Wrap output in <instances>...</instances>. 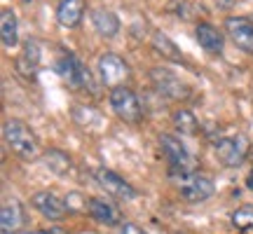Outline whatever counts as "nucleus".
<instances>
[{"label": "nucleus", "instance_id": "obj_20", "mask_svg": "<svg viewBox=\"0 0 253 234\" xmlns=\"http://www.w3.org/2000/svg\"><path fill=\"white\" fill-rule=\"evenodd\" d=\"M173 129L181 136H195L199 131V119L195 117V113L188 108H176L171 115Z\"/></svg>", "mask_w": 253, "mask_h": 234}, {"label": "nucleus", "instance_id": "obj_12", "mask_svg": "<svg viewBox=\"0 0 253 234\" xmlns=\"http://www.w3.org/2000/svg\"><path fill=\"white\" fill-rule=\"evenodd\" d=\"M225 33L242 52L253 54V19L251 17H227Z\"/></svg>", "mask_w": 253, "mask_h": 234}, {"label": "nucleus", "instance_id": "obj_17", "mask_svg": "<svg viewBox=\"0 0 253 234\" xmlns=\"http://www.w3.org/2000/svg\"><path fill=\"white\" fill-rule=\"evenodd\" d=\"M91 26L101 38H115L120 33V19L115 12H110L106 7H94L91 9Z\"/></svg>", "mask_w": 253, "mask_h": 234}, {"label": "nucleus", "instance_id": "obj_2", "mask_svg": "<svg viewBox=\"0 0 253 234\" xmlns=\"http://www.w3.org/2000/svg\"><path fill=\"white\" fill-rule=\"evenodd\" d=\"M160 150L167 159V169L173 180H183L185 176L197 171V159L188 153V148L181 143V138L171 134L160 136Z\"/></svg>", "mask_w": 253, "mask_h": 234}, {"label": "nucleus", "instance_id": "obj_26", "mask_svg": "<svg viewBox=\"0 0 253 234\" xmlns=\"http://www.w3.org/2000/svg\"><path fill=\"white\" fill-rule=\"evenodd\" d=\"M246 188H249V190L253 192V169L249 171V176H246Z\"/></svg>", "mask_w": 253, "mask_h": 234}, {"label": "nucleus", "instance_id": "obj_10", "mask_svg": "<svg viewBox=\"0 0 253 234\" xmlns=\"http://www.w3.org/2000/svg\"><path fill=\"white\" fill-rule=\"evenodd\" d=\"M87 213L91 216L94 223H99L103 227H120L122 225V211L115 201H110L106 197H89L87 199Z\"/></svg>", "mask_w": 253, "mask_h": 234}, {"label": "nucleus", "instance_id": "obj_21", "mask_svg": "<svg viewBox=\"0 0 253 234\" xmlns=\"http://www.w3.org/2000/svg\"><path fill=\"white\" fill-rule=\"evenodd\" d=\"M153 49L160 56H164V59H169V61H173V63H181L183 61L181 49L176 47V42H171L169 38L164 36V33H155V36H153Z\"/></svg>", "mask_w": 253, "mask_h": 234}, {"label": "nucleus", "instance_id": "obj_3", "mask_svg": "<svg viewBox=\"0 0 253 234\" xmlns=\"http://www.w3.org/2000/svg\"><path fill=\"white\" fill-rule=\"evenodd\" d=\"M54 71L68 87H73V89L96 94V84H94V78H91L89 68L73 54V52H63V54L56 59Z\"/></svg>", "mask_w": 253, "mask_h": 234}, {"label": "nucleus", "instance_id": "obj_6", "mask_svg": "<svg viewBox=\"0 0 253 234\" xmlns=\"http://www.w3.org/2000/svg\"><path fill=\"white\" fill-rule=\"evenodd\" d=\"M96 71H99L101 84H103V87H108V89L125 87V82L131 78V68H129V63H126L122 56L113 54V52H106V54L99 56V61H96Z\"/></svg>", "mask_w": 253, "mask_h": 234}, {"label": "nucleus", "instance_id": "obj_14", "mask_svg": "<svg viewBox=\"0 0 253 234\" xmlns=\"http://www.w3.org/2000/svg\"><path fill=\"white\" fill-rule=\"evenodd\" d=\"M26 223V211L19 199H7L0 208V230L2 234H19L21 225Z\"/></svg>", "mask_w": 253, "mask_h": 234}, {"label": "nucleus", "instance_id": "obj_4", "mask_svg": "<svg viewBox=\"0 0 253 234\" xmlns=\"http://www.w3.org/2000/svg\"><path fill=\"white\" fill-rule=\"evenodd\" d=\"M218 162L223 164L225 169H237L242 166L244 159L251 153V138L246 134H230V136H220L216 143H213Z\"/></svg>", "mask_w": 253, "mask_h": 234}, {"label": "nucleus", "instance_id": "obj_27", "mask_svg": "<svg viewBox=\"0 0 253 234\" xmlns=\"http://www.w3.org/2000/svg\"><path fill=\"white\" fill-rule=\"evenodd\" d=\"M24 2H31V0H24Z\"/></svg>", "mask_w": 253, "mask_h": 234}, {"label": "nucleus", "instance_id": "obj_16", "mask_svg": "<svg viewBox=\"0 0 253 234\" xmlns=\"http://www.w3.org/2000/svg\"><path fill=\"white\" fill-rule=\"evenodd\" d=\"M84 7H87L84 0H59V5H56V21L63 28L80 26L82 17H84Z\"/></svg>", "mask_w": 253, "mask_h": 234}, {"label": "nucleus", "instance_id": "obj_25", "mask_svg": "<svg viewBox=\"0 0 253 234\" xmlns=\"http://www.w3.org/2000/svg\"><path fill=\"white\" fill-rule=\"evenodd\" d=\"M19 234H54V232H47V230H24Z\"/></svg>", "mask_w": 253, "mask_h": 234}, {"label": "nucleus", "instance_id": "obj_24", "mask_svg": "<svg viewBox=\"0 0 253 234\" xmlns=\"http://www.w3.org/2000/svg\"><path fill=\"white\" fill-rule=\"evenodd\" d=\"M213 2H216V5H220V7H232L237 0H213Z\"/></svg>", "mask_w": 253, "mask_h": 234}, {"label": "nucleus", "instance_id": "obj_19", "mask_svg": "<svg viewBox=\"0 0 253 234\" xmlns=\"http://www.w3.org/2000/svg\"><path fill=\"white\" fill-rule=\"evenodd\" d=\"M42 164H45L54 176H68L73 171V159L68 153H63L59 148H49L42 153Z\"/></svg>", "mask_w": 253, "mask_h": 234}, {"label": "nucleus", "instance_id": "obj_15", "mask_svg": "<svg viewBox=\"0 0 253 234\" xmlns=\"http://www.w3.org/2000/svg\"><path fill=\"white\" fill-rule=\"evenodd\" d=\"M40 45H38V40H26V45H24V52L17 56V71L19 75H24L28 80H36L38 73H40Z\"/></svg>", "mask_w": 253, "mask_h": 234}, {"label": "nucleus", "instance_id": "obj_18", "mask_svg": "<svg viewBox=\"0 0 253 234\" xmlns=\"http://www.w3.org/2000/svg\"><path fill=\"white\" fill-rule=\"evenodd\" d=\"M0 38H2V47L5 49H14L19 45V24H17V12L12 7H5L0 14Z\"/></svg>", "mask_w": 253, "mask_h": 234}, {"label": "nucleus", "instance_id": "obj_7", "mask_svg": "<svg viewBox=\"0 0 253 234\" xmlns=\"http://www.w3.org/2000/svg\"><path fill=\"white\" fill-rule=\"evenodd\" d=\"M150 82H153V89L169 101H185L192 94L188 84L167 68H150Z\"/></svg>", "mask_w": 253, "mask_h": 234}, {"label": "nucleus", "instance_id": "obj_9", "mask_svg": "<svg viewBox=\"0 0 253 234\" xmlns=\"http://www.w3.org/2000/svg\"><path fill=\"white\" fill-rule=\"evenodd\" d=\"M178 190H181V197L188 201V204H202L207 201L213 192H216V185H213V178L207 176L202 171H195L185 176L183 180H178Z\"/></svg>", "mask_w": 253, "mask_h": 234}, {"label": "nucleus", "instance_id": "obj_22", "mask_svg": "<svg viewBox=\"0 0 253 234\" xmlns=\"http://www.w3.org/2000/svg\"><path fill=\"white\" fill-rule=\"evenodd\" d=\"M230 220L239 234H253V206H239Z\"/></svg>", "mask_w": 253, "mask_h": 234}, {"label": "nucleus", "instance_id": "obj_28", "mask_svg": "<svg viewBox=\"0 0 253 234\" xmlns=\"http://www.w3.org/2000/svg\"><path fill=\"white\" fill-rule=\"evenodd\" d=\"M176 234H183V232H176Z\"/></svg>", "mask_w": 253, "mask_h": 234}, {"label": "nucleus", "instance_id": "obj_8", "mask_svg": "<svg viewBox=\"0 0 253 234\" xmlns=\"http://www.w3.org/2000/svg\"><path fill=\"white\" fill-rule=\"evenodd\" d=\"M94 180H96V185H99L106 195L120 199V201H134V199L138 197V192H136V188L131 183H126L122 176H118L115 171H110L106 166L94 169Z\"/></svg>", "mask_w": 253, "mask_h": 234}, {"label": "nucleus", "instance_id": "obj_11", "mask_svg": "<svg viewBox=\"0 0 253 234\" xmlns=\"http://www.w3.org/2000/svg\"><path fill=\"white\" fill-rule=\"evenodd\" d=\"M31 206L36 208L38 213L47 220H63V216L68 213L66 199H61L59 195H54L52 190H40L31 197Z\"/></svg>", "mask_w": 253, "mask_h": 234}, {"label": "nucleus", "instance_id": "obj_1", "mask_svg": "<svg viewBox=\"0 0 253 234\" xmlns=\"http://www.w3.org/2000/svg\"><path fill=\"white\" fill-rule=\"evenodd\" d=\"M2 138H5V145H7L12 153L17 155L19 159H36L40 155V141H38L36 131L24 122V119H5L2 124Z\"/></svg>", "mask_w": 253, "mask_h": 234}, {"label": "nucleus", "instance_id": "obj_13", "mask_svg": "<svg viewBox=\"0 0 253 234\" xmlns=\"http://www.w3.org/2000/svg\"><path fill=\"white\" fill-rule=\"evenodd\" d=\"M195 38H197L199 47L209 54H220L223 47H225V33L209 21H199L197 28H195Z\"/></svg>", "mask_w": 253, "mask_h": 234}, {"label": "nucleus", "instance_id": "obj_5", "mask_svg": "<svg viewBox=\"0 0 253 234\" xmlns=\"http://www.w3.org/2000/svg\"><path fill=\"white\" fill-rule=\"evenodd\" d=\"M108 103H110V110L115 113V117L126 122V124H138L143 119V103L136 96V91L129 89L126 84L118 87V89H110Z\"/></svg>", "mask_w": 253, "mask_h": 234}, {"label": "nucleus", "instance_id": "obj_23", "mask_svg": "<svg viewBox=\"0 0 253 234\" xmlns=\"http://www.w3.org/2000/svg\"><path fill=\"white\" fill-rule=\"evenodd\" d=\"M120 234H145L136 223H122L120 225Z\"/></svg>", "mask_w": 253, "mask_h": 234}]
</instances>
